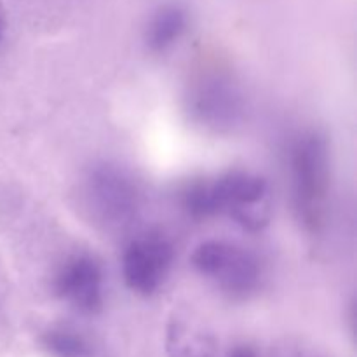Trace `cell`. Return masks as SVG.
<instances>
[{"mask_svg":"<svg viewBox=\"0 0 357 357\" xmlns=\"http://www.w3.org/2000/svg\"><path fill=\"white\" fill-rule=\"evenodd\" d=\"M293 199L300 222L310 232L326 223L330 195V149L319 132H302L289 152Z\"/></svg>","mask_w":357,"mask_h":357,"instance_id":"1","label":"cell"},{"mask_svg":"<svg viewBox=\"0 0 357 357\" xmlns=\"http://www.w3.org/2000/svg\"><path fill=\"white\" fill-rule=\"evenodd\" d=\"M192 267L211 279L225 295L248 298L258 291L264 268L257 255L225 241H206L192 253Z\"/></svg>","mask_w":357,"mask_h":357,"instance_id":"2","label":"cell"},{"mask_svg":"<svg viewBox=\"0 0 357 357\" xmlns=\"http://www.w3.org/2000/svg\"><path fill=\"white\" fill-rule=\"evenodd\" d=\"M190 119L213 131H229L244 114V98L229 75L206 73L190 84L187 94Z\"/></svg>","mask_w":357,"mask_h":357,"instance_id":"3","label":"cell"},{"mask_svg":"<svg viewBox=\"0 0 357 357\" xmlns=\"http://www.w3.org/2000/svg\"><path fill=\"white\" fill-rule=\"evenodd\" d=\"M220 213H229L241 227L258 232L271 220L268 183L250 171H229L213 180Z\"/></svg>","mask_w":357,"mask_h":357,"instance_id":"4","label":"cell"},{"mask_svg":"<svg viewBox=\"0 0 357 357\" xmlns=\"http://www.w3.org/2000/svg\"><path fill=\"white\" fill-rule=\"evenodd\" d=\"M174 261V246L162 234H146L132 241L122 257V274L131 291L142 296L159 293Z\"/></svg>","mask_w":357,"mask_h":357,"instance_id":"5","label":"cell"},{"mask_svg":"<svg viewBox=\"0 0 357 357\" xmlns=\"http://www.w3.org/2000/svg\"><path fill=\"white\" fill-rule=\"evenodd\" d=\"M87 197L94 215L108 225L128 223L139 206V192L132 178L110 164L91 171Z\"/></svg>","mask_w":357,"mask_h":357,"instance_id":"6","label":"cell"},{"mask_svg":"<svg viewBox=\"0 0 357 357\" xmlns=\"http://www.w3.org/2000/svg\"><path fill=\"white\" fill-rule=\"evenodd\" d=\"M54 293L77 312L94 316L105 305L103 267L87 253L70 257L54 278Z\"/></svg>","mask_w":357,"mask_h":357,"instance_id":"7","label":"cell"},{"mask_svg":"<svg viewBox=\"0 0 357 357\" xmlns=\"http://www.w3.org/2000/svg\"><path fill=\"white\" fill-rule=\"evenodd\" d=\"M166 351L169 357H215L218 340L206 328L174 317L167 328Z\"/></svg>","mask_w":357,"mask_h":357,"instance_id":"8","label":"cell"},{"mask_svg":"<svg viewBox=\"0 0 357 357\" xmlns=\"http://www.w3.org/2000/svg\"><path fill=\"white\" fill-rule=\"evenodd\" d=\"M188 28V13L176 2L164 3L153 13L146 26L145 42L152 52H166L180 42Z\"/></svg>","mask_w":357,"mask_h":357,"instance_id":"9","label":"cell"},{"mask_svg":"<svg viewBox=\"0 0 357 357\" xmlns=\"http://www.w3.org/2000/svg\"><path fill=\"white\" fill-rule=\"evenodd\" d=\"M180 204L181 209L197 222L220 215L218 201L213 190V180L188 181L180 192Z\"/></svg>","mask_w":357,"mask_h":357,"instance_id":"10","label":"cell"},{"mask_svg":"<svg viewBox=\"0 0 357 357\" xmlns=\"http://www.w3.org/2000/svg\"><path fill=\"white\" fill-rule=\"evenodd\" d=\"M42 345L52 357H93L89 344L72 330H51L42 337Z\"/></svg>","mask_w":357,"mask_h":357,"instance_id":"11","label":"cell"},{"mask_svg":"<svg viewBox=\"0 0 357 357\" xmlns=\"http://www.w3.org/2000/svg\"><path fill=\"white\" fill-rule=\"evenodd\" d=\"M227 357H258L257 352L250 347V345H241V347H236L232 352H230Z\"/></svg>","mask_w":357,"mask_h":357,"instance_id":"12","label":"cell"},{"mask_svg":"<svg viewBox=\"0 0 357 357\" xmlns=\"http://www.w3.org/2000/svg\"><path fill=\"white\" fill-rule=\"evenodd\" d=\"M3 35H6V20H3V14L0 10V44L3 40Z\"/></svg>","mask_w":357,"mask_h":357,"instance_id":"13","label":"cell"}]
</instances>
